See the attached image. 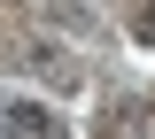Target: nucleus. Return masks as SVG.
<instances>
[{"mask_svg": "<svg viewBox=\"0 0 155 139\" xmlns=\"http://www.w3.org/2000/svg\"><path fill=\"white\" fill-rule=\"evenodd\" d=\"M8 124H16V139H54V124L39 116V108H8Z\"/></svg>", "mask_w": 155, "mask_h": 139, "instance_id": "obj_1", "label": "nucleus"}, {"mask_svg": "<svg viewBox=\"0 0 155 139\" xmlns=\"http://www.w3.org/2000/svg\"><path fill=\"white\" fill-rule=\"evenodd\" d=\"M140 31H147V39H155V8H147V16H140Z\"/></svg>", "mask_w": 155, "mask_h": 139, "instance_id": "obj_2", "label": "nucleus"}]
</instances>
